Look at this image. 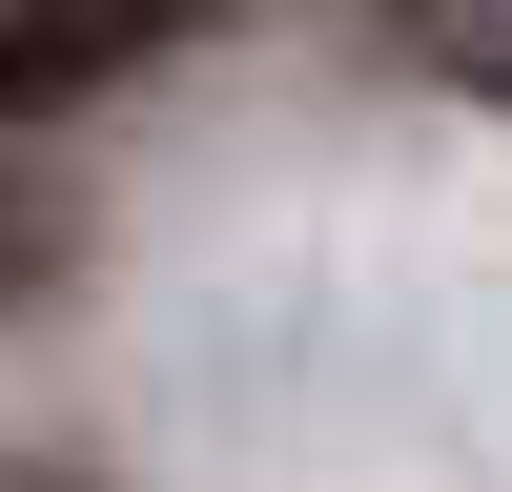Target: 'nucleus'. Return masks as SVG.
Returning <instances> with one entry per match:
<instances>
[{"label":"nucleus","instance_id":"1","mask_svg":"<svg viewBox=\"0 0 512 492\" xmlns=\"http://www.w3.org/2000/svg\"><path fill=\"white\" fill-rule=\"evenodd\" d=\"M164 21H185V0H0V103H62V82L144 62Z\"/></svg>","mask_w":512,"mask_h":492}]
</instances>
